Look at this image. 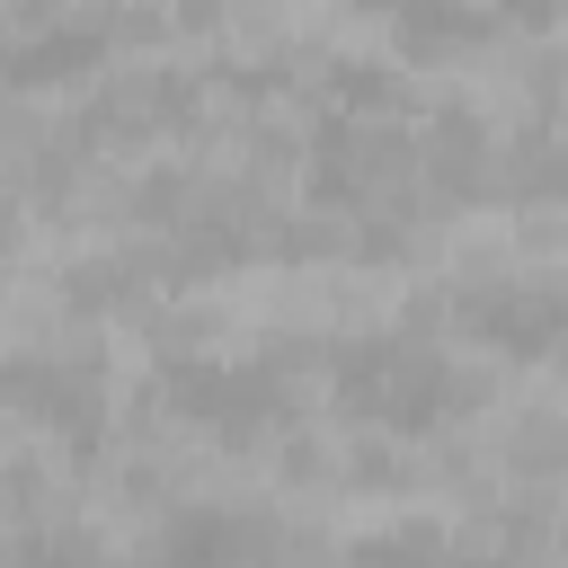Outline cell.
<instances>
[{"mask_svg":"<svg viewBox=\"0 0 568 568\" xmlns=\"http://www.w3.org/2000/svg\"><path fill=\"white\" fill-rule=\"evenodd\" d=\"M462 328L497 355H541L568 337V302L550 284H497V293L479 284V293H462Z\"/></svg>","mask_w":568,"mask_h":568,"instance_id":"cell-1","label":"cell"},{"mask_svg":"<svg viewBox=\"0 0 568 568\" xmlns=\"http://www.w3.org/2000/svg\"><path fill=\"white\" fill-rule=\"evenodd\" d=\"M257 550H266V524L222 506H186L160 532V568H257Z\"/></svg>","mask_w":568,"mask_h":568,"instance_id":"cell-2","label":"cell"},{"mask_svg":"<svg viewBox=\"0 0 568 568\" xmlns=\"http://www.w3.org/2000/svg\"><path fill=\"white\" fill-rule=\"evenodd\" d=\"M426 178H435L444 195H488V186H497V142L479 133L470 106H444V115H435V133H426Z\"/></svg>","mask_w":568,"mask_h":568,"instance_id":"cell-3","label":"cell"},{"mask_svg":"<svg viewBox=\"0 0 568 568\" xmlns=\"http://www.w3.org/2000/svg\"><path fill=\"white\" fill-rule=\"evenodd\" d=\"M497 186H506V195H524V204H559V195H568V142L524 133V142L497 160Z\"/></svg>","mask_w":568,"mask_h":568,"instance_id":"cell-4","label":"cell"},{"mask_svg":"<svg viewBox=\"0 0 568 568\" xmlns=\"http://www.w3.org/2000/svg\"><path fill=\"white\" fill-rule=\"evenodd\" d=\"M98 53H106V36L98 27H53V36H36V44H18L9 53V80H80V71H98Z\"/></svg>","mask_w":568,"mask_h":568,"instance_id":"cell-5","label":"cell"},{"mask_svg":"<svg viewBox=\"0 0 568 568\" xmlns=\"http://www.w3.org/2000/svg\"><path fill=\"white\" fill-rule=\"evenodd\" d=\"M453 550H444V532L435 524H390V532H364L355 550H346V568H444Z\"/></svg>","mask_w":568,"mask_h":568,"instance_id":"cell-6","label":"cell"},{"mask_svg":"<svg viewBox=\"0 0 568 568\" xmlns=\"http://www.w3.org/2000/svg\"><path fill=\"white\" fill-rule=\"evenodd\" d=\"M18 568H98V541L89 532H44L18 550Z\"/></svg>","mask_w":568,"mask_h":568,"instance_id":"cell-7","label":"cell"},{"mask_svg":"<svg viewBox=\"0 0 568 568\" xmlns=\"http://www.w3.org/2000/svg\"><path fill=\"white\" fill-rule=\"evenodd\" d=\"M337 98H346V106H390L399 80H390V62H346V71H337Z\"/></svg>","mask_w":568,"mask_h":568,"instance_id":"cell-8","label":"cell"},{"mask_svg":"<svg viewBox=\"0 0 568 568\" xmlns=\"http://www.w3.org/2000/svg\"><path fill=\"white\" fill-rule=\"evenodd\" d=\"M444 568H524L515 550H462V559H444Z\"/></svg>","mask_w":568,"mask_h":568,"instance_id":"cell-9","label":"cell"}]
</instances>
